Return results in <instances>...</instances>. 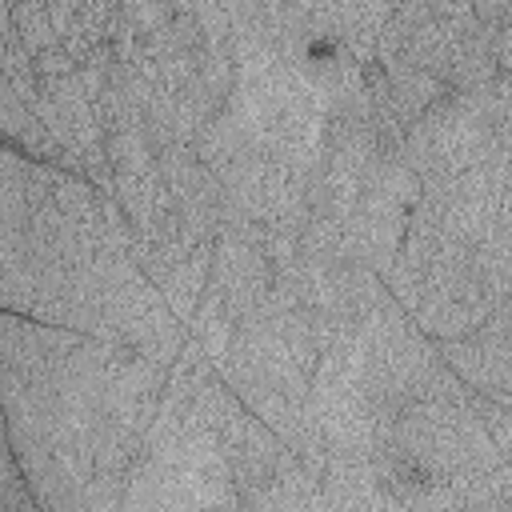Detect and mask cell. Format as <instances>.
Listing matches in <instances>:
<instances>
[{"instance_id":"cell-1","label":"cell","mask_w":512,"mask_h":512,"mask_svg":"<svg viewBox=\"0 0 512 512\" xmlns=\"http://www.w3.org/2000/svg\"><path fill=\"white\" fill-rule=\"evenodd\" d=\"M4 24L24 40V48L32 56H40L52 44H60V32H56L48 0H4Z\"/></svg>"},{"instance_id":"cell-2","label":"cell","mask_w":512,"mask_h":512,"mask_svg":"<svg viewBox=\"0 0 512 512\" xmlns=\"http://www.w3.org/2000/svg\"><path fill=\"white\" fill-rule=\"evenodd\" d=\"M496 68H500V80L512 88V20L496 28Z\"/></svg>"}]
</instances>
